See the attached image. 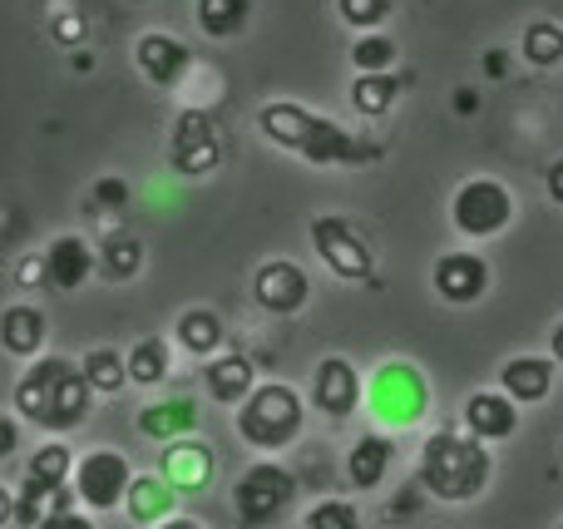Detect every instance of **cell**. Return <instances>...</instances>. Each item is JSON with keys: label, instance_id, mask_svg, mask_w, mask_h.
Instances as JSON below:
<instances>
[{"label": "cell", "instance_id": "17", "mask_svg": "<svg viewBox=\"0 0 563 529\" xmlns=\"http://www.w3.org/2000/svg\"><path fill=\"white\" fill-rule=\"evenodd\" d=\"M465 431L485 445L509 441V436L519 431V406L509 401L505 392H475L465 401Z\"/></svg>", "mask_w": 563, "mask_h": 529}, {"label": "cell", "instance_id": "33", "mask_svg": "<svg viewBox=\"0 0 563 529\" xmlns=\"http://www.w3.org/2000/svg\"><path fill=\"white\" fill-rule=\"evenodd\" d=\"M341 20H346L356 35H371V30H380L390 20V10H396V0H336Z\"/></svg>", "mask_w": 563, "mask_h": 529}, {"label": "cell", "instance_id": "4", "mask_svg": "<svg viewBox=\"0 0 563 529\" xmlns=\"http://www.w3.org/2000/svg\"><path fill=\"white\" fill-rule=\"evenodd\" d=\"M301 426H307V406L282 382H257L253 392H247V401L238 406V436H243L253 451H267V455L287 451L301 436Z\"/></svg>", "mask_w": 563, "mask_h": 529}, {"label": "cell", "instance_id": "26", "mask_svg": "<svg viewBox=\"0 0 563 529\" xmlns=\"http://www.w3.org/2000/svg\"><path fill=\"white\" fill-rule=\"evenodd\" d=\"M79 376H85V386L95 396H119L129 386V372H124V352H114V346H89L85 356H79Z\"/></svg>", "mask_w": 563, "mask_h": 529}, {"label": "cell", "instance_id": "6", "mask_svg": "<svg viewBox=\"0 0 563 529\" xmlns=\"http://www.w3.org/2000/svg\"><path fill=\"white\" fill-rule=\"evenodd\" d=\"M297 505V475L277 461H257L243 481L233 485V515L243 529H273Z\"/></svg>", "mask_w": 563, "mask_h": 529}, {"label": "cell", "instance_id": "38", "mask_svg": "<svg viewBox=\"0 0 563 529\" xmlns=\"http://www.w3.org/2000/svg\"><path fill=\"white\" fill-rule=\"evenodd\" d=\"M15 445H20V426H15V416L0 411V461H10V455H15Z\"/></svg>", "mask_w": 563, "mask_h": 529}, {"label": "cell", "instance_id": "18", "mask_svg": "<svg viewBox=\"0 0 563 529\" xmlns=\"http://www.w3.org/2000/svg\"><path fill=\"white\" fill-rule=\"evenodd\" d=\"M499 392L515 406H539L554 392V362L549 356H509L499 366Z\"/></svg>", "mask_w": 563, "mask_h": 529}, {"label": "cell", "instance_id": "9", "mask_svg": "<svg viewBox=\"0 0 563 529\" xmlns=\"http://www.w3.org/2000/svg\"><path fill=\"white\" fill-rule=\"evenodd\" d=\"M228 158V139L208 109H184L168 139V168L178 178H208Z\"/></svg>", "mask_w": 563, "mask_h": 529}, {"label": "cell", "instance_id": "15", "mask_svg": "<svg viewBox=\"0 0 563 529\" xmlns=\"http://www.w3.org/2000/svg\"><path fill=\"white\" fill-rule=\"evenodd\" d=\"M40 263H45V287H55V293H79V287L95 277V243L79 233H59L49 238V247L40 253Z\"/></svg>", "mask_w": 563, "mask_h": 529}, {"label": "cell", "instance_id": "44", "mask_svg": "<svg viewBox=\"0 0 563 529\" xmlns=\"http://www.w3.org/2000/svg\"><path fill=\"white\" fill-rule=\"evenodd\" d=\"M5 525H15V495L0 485V529H5Z\"/></svg>", "mask_w": 563, "mask_h": 529}, {"label": "cell", "instance_id": "16", "mask_svg": "<svg viewBox=\"0 0 563 529\" xmlns=\"http://www.w3.org/2000/svg\"><path fill=\"white\" fill-rule=\"evenodd\" d=\"M158 475H164V485L174 495H194V491H203V485L213 481V451H208L203 441H194V436L168 441L164 461H158Z\"/></svg>", "mask_w": 563, "mask_h": 529}, {"label": "cell", "instance_id": "30", "mask_svg": "<svg viewBox=\"0 0 563 529\" xmlns=\"http://www.w3.org/2000/svg\"><path fill=\"white\" fill-rule=\"evenodd\" d=\"M69 475H75V455H69L65 441H45L25 465V481L45 485V491H65Z\"/></svg>", "mask_w": 563, "mask_h": 529}, {"label": "cell", "instance_id": "23", "mask_svg": "<svg viewBox=\"0 0 563 529\" xmlns=\"http://www.w3.org/2000/svg\"><path fill=\"white\" fill-rule=\"evenodd\" d=\"M174 500H178V495L164 485V475H134V481H129V495H124V515H129L134 525H148V529H154L158 520L178 515Z\"/></svg>", "mask_w": 563, "mask_h": 529}, {"label": "cell", "instance_id": "13", "mask_svg": "<svg viewBox=\"0 0 563 529\" xmlns=\"http://www.w3.org/2000/svg\"><path fill=\"white\" fill-rule=\"evenodd\" d=\"M134 65L154 89H178L188 79V69H194V49H188L178 35L148 30V35H139V45H134Z\"/></svg>", "mask_w": 563, "mask_h": 529}, {"label": "cell", "instance_id": "47", "mask_svg": "<svg viewBox=\"0 0 563 529\" xmlns=\"http://www.w3.org/2000/svg\"><path fill=\"white\" fill-rule=\"evenodd\" d=\"M559 529H563V525H559Z\"/></svg>", "mask_w": 563, "mask_h": 529}, {"label": "cell", "instance_id": "39", "mask_svg": "<svg viewBox=\"0 0 563 529\" xmlns=\"http://www.w3.org/2000/svg\"><path fill=\"white\" fill-rule=\"evenodd\" d=\"M15 283L20 287H40L45 283V263H40V257H25V263L15 267Z\"/></svg>", "mask_w": 563, "mask_h": 529}, {"label": "cell", "instance_id": "36", "mask_svg": "<svg viewBox=\"0 0 563 529\" xmlns=\"http://www.w3.org/2000/svg\"><path fill=\"white\" fill-rule=\"evenodd\" d=\"M420 505H426V491H420V481H410L406 491L396 495V500L386 505V520L390 525H400V520H410V515H420Z\"/></svg>", "mask_w": 563, "mask_h": 529}, {"label": "cell", "instance_id": "14", "mask_svg": "<svg viewBox=\"0 0 563 529\" xmlns=\"http://www.w3.org/2000/svg\"><path fill=\"white\" fill-rule=\"evenodd\" d=\"M307 297H311V277L301 273L297 263H287V257H273V263L257 267L253 302L263 307V312L291 317V312H301V307H307Z\"/></svg>", "mask_w": 563, "mask_h": 529}, {"label": "cell", "instance_id": "46", "mask_svg": "<svg viewBox=\"0 0 563 529\" xmlns=\"http://www.w3.org/2000/svg\"><path fill=\"white\" fill-rule=\"evenodd\" d=\"M549 352H554L549 362H559V366H563V322L554 327V337H549Z\"/></svg>", "mask_w": 563, "mask_h": 529}, {"label": "cell", "instance_id": "45", "mask_svg": "<svg viewBox=\"0 0 563 529\" xmlns=\"http://www.w3.org/2000/svg\"><path fill=\"white\" fill-rule=\"evenodd\" d=\"M154 529H203V525H198L194 515H168V520H158Z\"/></svg>", "mask_w": 563, "mask_h": 529}, {"label": "cell", "instance_id": "32", "mask_svg": "<svg viewBox=\"0 0 563 529\" xmlns=\"http://www.w3.org/2000/svg\"><path fill=\"white\" fill-rule=\"evenodd\" d=\"M396 40L371 30V35H356V45H351V69L356 75H386V69H396Z\"/></svg>", "mask_w": 563, "mask_h": 529}, {"label": "cell", "instance_id": "43", "mask_svg": "<svg viewBox=\"0 0 563 529\" xmlns=\"http://www.w3.org/2000/svg\"><path fill=\"white\" fill-rule=\"evenodd\" d=\"M475 109H479L475 89H455V114H475Z\"/></svg>", "mask_w": 563, "mask_h": 529}, {"label": "cell", "instance_id": "8", "mask_svg": "<svg viewBox=\"0 0 563 529\" xmlns=\"http://www.w3.org/2000/svg\"><path fill=\"white\" fill-rule=\"evenodd\" d=\"M450 223L460 238H499L515 223V194L499 178H465L450 198Z\"/></svg>", "mask_w": 563, "mask_h": 529}, {"label": "cell", "instance_id": "35", "mask_svg": "<svg viewBox=\"0 0 563 529\" xmlns=\"http://www.w3.org/2000/svg\"><path fill=\"white\" fill-rule=\"evenodd\" d=\"M307 529H361V510L351 500H321L307 515Z\"/></svg>", "mask_w": 563, "mask_h": 529}, {"label": "cell", "instance_id": "12", "mask_svg": "<svg viewBox=\"0 0 563 529\" xmlns=\"http://www.w3.org/2000/svg\"><path fill=\"white\" fill-rule=\"evenodd\" d=\"M361 396H366V382H361V372L346 362V356H327V362L311 372V406H317L327 421L356 416Z\"/></svg>", "mask_w": 563, "mask_h": 529}, {"label": "cell", "instance_id": "20", "mask_svg": "<svg viewBox=\"0 0 563 529\" xmlns=\"http://www.w3.org/2000/svg\"><path fill=\"white\" fill-rule=\"evenodd\" d=\"M139 431L148 441H184V436L198 431V401L194 396H168V401H154L139 411Z\"/></svg>", "mask_w": 563, "mask_h": 529}, {"label": "cell", "instance_id": "22", "mask_svg": "<svg viewBox=\"0 0 563 529\" xmlns=\"http://www.w3.org/2000/svg\"><path fill=\"white\" fill-rule=\"evenodd\" d=\"M0 346H5L10 356H25V362H35L40 346H45V312L30 302H15L0 312Z\"/></svg>", "mask_w": 563, "mask_h": 529}, {"label": "cell", "instance_id": "7", "mask_svg": "<svg viewBox=\"0 0 563 529\" xmlns=\"http://www.w3.org/2000/svg\"><path fill=\"white\" fill-rule=\"evenodd\" d=\"M311 247H317V257L327 263V273H336L341 283H376V253H371V243L356 233V223H346V218L336 213H317L311 218Z\"/></svg>", "mask_w": 563, "mask_h": 529}, {"label": "cell", "instance_id": "3", "mask_svg": "<svg viewBox=\"0 0 563 529\" xmlns=\"http://www.w3.org/2000/svg\"><path fill=\"white\" fill-rule=\"evenodd\" d=\"M495 461H489V445L475 441L470 431H435L420 445V491L435 495L445 505H470L485 495Z\"/></svg>", "mask_w": 563, "mask_h": 529}, {"label": "cell", "instance_id": "24", "mask_svg": "<svg viewBox=\"0 0 563 529\" xmlns=\"http://www.w3.org/2000/svg\"><path fill=\"white\" fill-rule=\"evenodd\" d=\"M416 75H396V69H386V75H356L351 79V109L366 119H386L390 104L400 99V89L410 85Z\"/></svg>", "mask_w": 563, "mask_h": 529}, {"label": "cell", "instance_id": "34", "mask_svg": "<svg viewBox=\"0 0 563 529\" xmlns=\"http://www.w3.org/2000/svg\"><path fill=\"white\" fill-rule=\"evenodd\" d=\"M129 198H134V184L119 174L109 178H95V188H89V213H124Z\"/></svg>", "mask_w": 563, "mask_h": 529}, {"label": "cell", "instance_id": "11", "mask_svg": "<svg viewBox=\"0 0 563 529\" xmlns=\"http://www.w3.org/2000/svg\"><path fill=\"white\" fill-rule=\"evenodd\" d=\"M430 283H435V293L445 297L450 307H475L479 297L489 293L495 273H489V263L479 253H470V247H455V253H440L435 257V267H430Z\"/></svg>", "mask_w": 563, "mask_h": 529}, {"label": "cell", "instance_id": "28", "mask_svg": "<svg viewBox=\"0 0 563 529\" xmlns=\"http://www.w3.org/2000/svg\"><path fill=\"white\" fill-rule=\"evenodd\" d=\"M223 317L208 312V307H188L184 317H178V346H184L188 356H218V346H223Z\"/></svg>", "mask_w": 563, "mask_h": 529}, {"label": "cell", "instance_id": "41", "mask_svg": "<svg viewBox=\"0 0 563 529\" xmlns=\"http://www.w3.org/2000/svg\"><path fill=\"white\" fill-rule=\"evenodd\" d=\"M479 65H485L489 79H505L509 75V55H505V49H485V59H479Z\"/></svg>", "mask_w": 563, "mask_h": 529}, {"label": "cell", "instance_id": "19", "mask_svg": "<svg viewBox=\"0 0 563 529\" xmlns=\"http://www.w3.org/2000/svg\"><path fill=\"white\" fill-rule=\"evenodd\" d=\"M203 386L218 406H243L247 392L257 386V372H253V356L243 352H218L213 362L203 366Z\"/></svg>", "mask_w": 563, "mask_h": 529}, {"label": "cell", "instance_id": "40", "mask_svg": "<svg viewBox=\"0 0 563 529\" xmlns=\"http://www.w3.org/2000/svg\"><path fill=\"white\" fill-rule=\"evenodd\" d=\"M544 188H549V198L563 208V158H554V164L544 168Z\"/></svg>", "mask_w": 563, "mask_h": 529}, {"label": "cell", "instance_id": "29", "mask_svg": "<svg viewBox=\"0 0 563 529\" xmlns=\"http://www.w3.org/2000/svg\"><path fill=\"white\" fill-rule=\"evenodd\" d=\"M168 342L164 337H144L124 352V372H129V386H164L168 382Z\"/></svg>", "mask_w": 563, "mask_h": 529}, {"label": "cell", "instance_id": "2", "mask_svg": "<svg viewBox=\"0 0 563 529\" xmlns=\"http://www.w3.org/2000/svg\"><path fill=\"white\" fill-rule=\"evenodd\" d=\"M89 401H95V392L85 386L79 366L65 362V356H35L15 386V416L49 436H65L75 426H85Z\"/></svg>", "mask_w": 563, "mask_h": 529}, {"label": "cell", "instance_id": "27", "mask_svg": "<svg viewBox=\"0 0 563 529\" xmlns=\"http://www.w3.org/2000/svg\"><path fill=\"white\" fill-rule=\"evenodd\" d=\"M194 15L208 40H238L253 20V0H198Z\"/></svg>", "mask_w": 563, "mask_h": 529}, {"label": "cell", "instance_id": "1", "mask_svg": "<svg viewBox=\"0 0 563 529\" xmlns=\"http://www.w3.org/2000/svg\"><path fill=\"white\" fill-rule=\"evenodd\" d=\"M257 129L273 139L277 148H291L317 168H366L376 158H386V144L376 139H356L351 129H341L336 119L317 114V109L297 104V99H273L257 109Z\"/></svg>", "mask_w": 563, "mask_h": 529}, {"label": "cell", "instance_id": "21", "mask_svg": "<svg viewBox=\"0 0 563 529\" xmlns=\"http://www.w3.org/2000/svg\"><path fill=\"white\" fill-rule=\"evenodd\" d=\"M390 461H396V441H390V436H380V431L361 436L346 455V481L356 485V491H376L390 475Z\"/></svg>", "mask_w": 563, "mask_h": 529}, {"label": "cell", "instance_id": "10", "mask_svg": "<svg viewBox=\"0 0 563 529\" xmlns=\"http://www.w3.org/2000/svg\"><path fill=\"white\" fill-rule=\"evenodd\" d=\"M129 481H134V465H129L124 451H89L75 461V475H69V491L85 510L109 515V510H124V495Z\"/></svg>", "mask_w": 563, "mask_h": 529}, {"label": "cell", "instance_id": "31", "mask_svg": "<svg viewBox=\"0 0 563 529\" xmlns=\"http://www.w3.org/2000/svg\"><path fill=\"white\" fill-rule=\"evenodd\" d=\"M519 55H525L534 69H554V65H563V25H559V20H534V25H525Z\"/></svg>", "mask_w": 563, "mask_h": 529}, {"label": "cell", "instance_id": "25", "mask_svg": "<svg viewBox=\"0 0 563 529\" xmlns=\"http://www.w3.org/2000/svg\"><path fill=\"white\" fill-rule=\"evenodd\" d=\"M144 238H134V233H109L104 243H99V253H95V263H99V273L109 277V283H134L139 273H144Z\"/></svg>", "mask_w": 563, "mask_h": 529}, {"label": "cell", "instance_id": "5", "mask_svg": "<svg viewBox=\"0 0 563 529\" xmlns=\"http://www.w3.org/2000/svg\"><path fill=\"white\" fill-rule=\"evenodd\" d=\"M361 406L371 411V421L386 426V431H406L420 416L430 411V382L420 376V366L410 362H380L366 382Z\"/></svg>", "mask_w": 563, "mask_h": 529}, {"label": "cell", "instance_id": "37", "mask_svg": "<svg viewBox=\"0 0 563 529\" xmlns=\"http://www.w3.org/2000/svg\"><path fill=\"white\" fill-rule=\"evenodd\" d=\"M35 529H99L89 515H79V510H55V515H45Z\"/></svg>", "mask_w": 563, "mask_h": 529}, {"label": "cell", "instance_id": "42", "mask_svg": "<svg viewBox=\"0 0 563 529\" xmlns=\"http://www.w3.org/2000/svg\"><path fill=\"white\" fill-rule=\"evenodd\" d=\"M85 35V20L69 15V20H55V40H65V45H75V40Z\"/></svg>", "mask_w": 563, "mask_h": 529}]
</instances>
